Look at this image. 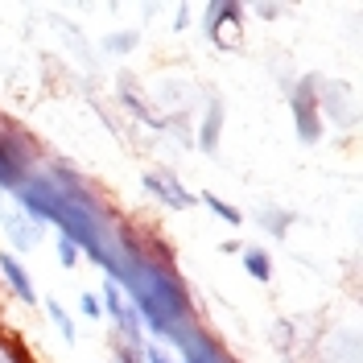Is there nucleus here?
Returning a JSON list of instances; mask_svg holds the SVG:
<instances>
[{
  "mask_svg": "<svg viewBox=\"0 0 363 363\" xmlns=\"http://www.w3.org/2000/svg\"><path fill=\"white\" fill-rule=\"evenodd\" d=\"M145 186H149L153 194H161L165 203H174V206H190V203H194V199H190V194H186L174 178H157V174H149V178H145Z\"/></svg>",
  "mask_w": 363,
  "mask_h": 363,
  "instance_id": "7ed1b4c3",
  "label": "nucleus"
},
{
  "mask_svg": "<svg viewBox=\"0 0 363 363\" xmlns=\"http://www.w3.org/2000/svg\"><path fill=\"white\" fill-rule=\"evenodd\" d=\"M145 363H169V359H165V355H161L157 347H149V351H145Z\"/></svg>",
  "mask_w": 363,
  "mask_h": 363,
  "instance_id": "9b49d317",
  "label": "nucleus"
},
{
  "mask_svg": "<svg viewBox=\"0 0 363 363\" xmlns=\"http://www.w3.org/2000/svg\"><path fill=\"white\" fill-rule=\"evenodd\" d=\"M203 203L211 206V211H215V215H223L227 223H240V211H231V206H227V203H219V199H215V194H203Z\"/></svg>",
  "mask_w": 363,
  "mask_h": 363,
  "instance_id": "0eeeda50",
  "label": "nucleus"
},
{
  "mask_svg": "<svg viewBox=\"0 0 363 363\" xmlns=\"http://www.w3.org/2000/svg\"><path fill=\"white\" fill-rule=\"evenodd\" d=\"M50 314H54V322H58L62 339H74V322H70V318L62 314V306H58V301H50Z\"/></svg>",
  "mask_w": 363,
  "mask_h": 363,
  "instance_id": "1a4fd4ad",
  "label": "nucleus"
},
{
  "mask_svg": "<svg viewBox=\"0 0 363 363\" xmlns=\"http://www.w3.org/2000/svg\"><path fill=\"white\" fill-rule=\"evenodd\" d=\"M136 42V38H112V42H108V45H112V50H128V45H133Z\"/></svg>",
  "mask_w": 363,
  "mask_h": 363,
  "instance_id": "f8f14e48",
  "label": "nucleus"
},
{
  "mask_svg": "<svg viewBox=\"0 0 363 363\" xmlns=\"http://www.w3.org/2000/svg\"><path fill=\"white\" fill-rule=\"evenodd\" d=\"M83 314L99 318V301H95V297H83Z\"/></svg>",
  "mask_w": 363,
  "mask_h": 363,
  "instance_id": "9d476101",
  "label": "nucleus"
},
{
  "mask_svg": "<svg viewBox=\"0 0 363 363\" xmlns=\"http://www.w3.org/2000/svg\"><path fill=\"white\" fill-rule=\"evenodd\" d=\"M0 272H4V281L17 289L21 301H33V281H29V272L21 269V260H17V256H9V252H4V256H0Z\"/></svg>",
  "mask_w": 363,
  "mask_h": 363,
  "instance_id": "f03ea898",
  "label": "nucleus"
},
{
  "mask_svg": "<svg viewBox=\"0 0 363 363\" xmlns=\"http://www.w3.org/2000/svg\"><path fill=\"white\" fill-rule=\"evenodd\" d=\"M244 269H248L252 277H256V281H269V277H272V269H269V256H264V252H256V248H248V252H244Z\"/></svg>",
  "mask_w": 363,
  "mask_h": 363,
  "instance_id": "39448f33",
  "label": "nucleus"
},
{
  "mask_svg": "<svg viewBox=\"0 0 363 363\" xmlns=\"http://www.w3.org/2000/svg\"><path fill=\"white\" fill-rule=\"evenodd\" d=\"M219 124H223V104H211V112L203 120V133H199V145L203 149H215L219 145Z\"/></svg>",
  "mask_w": 363,
  "mask_h": 363,
  "instance_id": "20e7f679",
  "label": "nucleus"
},
{
  "mask_svg": "<svg viewBox=\"0 0 363 363\" xmlns=\"http://www.w3.org/2000/svg\"><path fill=\"white\" fill-rule=\"evenodd\" d=\"M294 116H297V133H301V140H318V133H322V120H318L314 95H310V87H306V83H301V91L294 95Z\"/></svg>",
  "mask_w": 363,
  "mask_h": 363,
  "instance_id": "f257e3e1",
  "label": "nucleus"
},
{
  "mask_svg": "<svg viewBox=\"0 0 363 363\" xmlns=\"http://www.w3.org/2000/svg\"><path fill=\"white\" fill-rule=\"evenodd\" d=\"M58 260H62L67 269H74V260H79V244H74V240H67V235H62V240H58Z\"/></svg>",
  "mask_w": 363,
  "mask_h": 363,
  "instance_id": "6e6552de",
  "label": "nucleus"
},
{
  "mask_svg": "<svg viewBox=\"0 0 363 363\" xmlns=\"http://www.w3.org/2000/svg\"><path fill=\"white\" fill-rule=\"evenodd\" d=\"M0 223H4L9 235H13V244H17V248H29V244H33V235L25 231V223L17 219V215H4V211H0Z\"/></svg>",
  "mask_w": 363,
  "mask_h": 363,
  "instance_id": "423d86ee",
  "label": "nucleus"
}]
</instances>
